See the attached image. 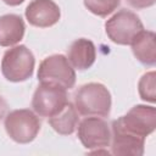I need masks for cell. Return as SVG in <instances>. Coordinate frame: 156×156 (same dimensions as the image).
Instances as JSON below:
<instances>
[{
  "mask_svg": "<svg viewBox=\"0 0 156 156\" xmlns=\"http://www.w3.org/2000/svg\"><path fill=\"white\" fill-rule=\"evenodd\" d=\"M68 102L66 89L50 83H40L35 89L32 107L40 117H51L56 115Z\"/></svg>",
  "mask_w": 156,
  "mask_h": 156,
  "instance_id": "8992f818",
  "label": "cell"
},
{
  "mask_svg": "<svg viewBox=\"0 0 156 156\" xmlns=\"http://www.w3.org/2000/svg\"><path fill=\"white\" fill-rule=\"evenodd\" d=\"M156 0H127V2L134 9H145L155 4Z\"/></svg>",
  "mask_w": 156,
  "mask_h": 156,
  "instance_id": "e0dca14e",
  "label": "cell"
},
{
  "mask_svg": "<svg viewBox=\"0 0 156 156\" xmlns=\"http://www.w3.org/2000/svg\"><path fill=\"white\" fill-rule=\"evenodd\" d=\"M155 77L156 73L154 71L145 73L138 84V90L139 95L143 100L149 101V102H155L156 100V84H155Z\"/></svg>",
  "mask_w": 156,
  "mask_h": 156,
  "instance_id": "2e32d148",
  "label": "cell"
},
{
  "mask_svg": "<svg viewBox=\"0 0 156 156\" xmlns=\"http://www.w3.org/2000/svg\"><path fill=\"white\" fill-rule=\"evenodd\" d=\"M39 117L28 108L13 110L5 117L7 135L18 144H28L35 139L40 130Z\"/></svg>",
  "mask_w": 156,
  "mask_h": 156,
  "instance_id": "3957f363",
  "label": "cell"
},
{
  "mask_svg": "<svg viewBox=\"0 0 156 156\" xmlns=\"http://www.w3.org/2000/svg\"><path fill=\"white\" fill-rule=\"evenodd\" d=\"M6 5H10V6H17L20 4H22L24 0H2Z\"/></svg>",
  "mask_w": 156,
  "mask_h": 156,
  "instance_id": "d6986e66",
  "label": "cell"
},
{
  "mask_svg": "<svg viewBox=\"0 0 156 156\" xmlns=\"http://www.w3.org/2000/svg\"><path fill=\"white\" fill-rule=\"evenodd\" d=\"M6 111H7V102H6L5 99L0 95V119L5 117Z\"/></svg>",
  "mask_w": 156,
  "mask_h": 156,
  "instance_id": "ac0fdd59",
  "label": "cell"
},
{
  "mask_svg": "<svg viewBox=\"0 0 156 156\" xmlns=\"http://www.w3.org/2000/svg\"><path fill=\"white\" fill-rule=\"evenodd\" d=\"M78 138L88 150L107 147L111 141V132L107 122L96 116H88L78 126Z\"/></svg>",
  "mask_w": 156,
  "mask_h": 156,
  "instance_id": "ba28073f",
  "label": "cell"
},
{
  "mask_svg": "<svg viewBox=\"0 0 156 156\" xmlns=\"http://www.w3.org/2000/svg\"><path fill=\"white\" fill-rule=\"evenodd\" d=\"M112 123L126 132L146 138L156 128V108L154 106L135 105L127 115L115 119Z\"/></svg>",
  "mask_w": 156,
  "mask_h": 156,
  "instance_id": "52a82bcc",
  "label": "cell"
},
{
  "mask_svg": "<svg viewBox=\"0 0 156 156\" xmlns=\"http://www.w3.org/2000/svg\"><path fill=\"white\" fill-rule=\"evenodd\" d=\"M26 30L24 22L21 16L7 13L0 16V45L12 46L23 39Z\"/></svg>",
  "mask_w": 156,
  "mask_h": 156,
  "instance_id": "7c38bea8",
  "label": "cell"
},
{
  "mask_svg": "<svg viewBox=\"0 0 156 156\" xmlns=\"http://www.w3.org/2000/svg\"><path fill=\"white\" fill-rule=\"evenodd\" d=\"M34 55L26 45H17L9 50L1 60V73L10 82H24L34 71Z\"/></svg>",
  "mask_w": 156,
  "mask_h": 156,
  "instance_id": "7a4b0ae2",
  "label": "cell"
},
{
  "mask_svg": "<svg viewBox=\"0 0 156 156\" xmlns=\"http://www.w3.org/2000/svg\"><path fill=\"white\" fill-rule=\"evenodd\" d=\"M38 80L71 89L76 83V72L68 58L61 54L45 57L38 68Z\"/></svg>",
  "mask_w": 156,
  "mask_h": 156,
  "instance_id": "277c9868",
  "label": "cell"
},
{
  "mask_svg": "<svg viewBox=\"0 0 156 156\" xmlns=\"http://www.w3.org/2000/svg\"><path fill=\"white\" fill-rule=\"evenodd\" d=\"M96 58V49L93 41L80 38L74 40L68 49V61L72 67L84 71L93 66Z\"/></svg>",
  "mask_w": 156,
  "mask_h": 156,
  "instance_id": "8fae6325",
  "label": "cell"
},
{
  "mask_svg": "<svg viewBox=\"0 0 156 156\" xmlns=\"http://www.w3.org/2000/svg\"><path fill=\"white\" fill-rule=\"evenodd\" d=\"M74 107L82 116L107 117L111 111V94L101 83L84 84L74 94Z\"/></svg>",
  "mask_w": 156,
  "mask_h": 156,
  "instance_id": "6da1fadb",
  "label": "cell"
},
{
  "mask_svg": "<svg viewBox=\"0 0 156 156\" xmlns=\"http://www.w3.org/2000/svg\"><path fill=\"white\" fill-rule=\"evenodd\" d=\"M155 33L151 30H141L132 41V51L136 60L145 66H155L156 63V43Z\"/></svg>",
  "mask_w": 156,
  "mask_h": 156,
  "instance_id": "4fadbf2b",
  "label": "cell"
},
{
  "mask_svg": "<svg viewBox=\"0 0 156 156\" xmlns=\"http://www.w3.org/2000/svg\"><path fill=\"white\" fill-rule=\"evenodd\" d=\"M60 17V7L52 0H33L26 9L27 21L39 28H48L56 24Z\"/></svg>",
  "mask_w": 156,
  "mask_h": 156,
  "instance_id": "9c48e42d",
  "label": "cell"
},
{
  "mask_svg": "<svg viewBox=\"0 0 156 156\" xmlns=\"http://www.w3.org/2000/svg\"><path fill=\"white\" fill-rule=\"evenodd\" d=\"M121 4V0H84V6L94 15L106 17Z\"/></svg>",
  "mask_w": 156,
  "mask_h": 156,
  "instance_id": "9a60e30c",
  "label": "cell"
},
{
  "mask_svg": "<svg viewBox=\"0 0 156 156\" xmlns=\"http://www.w3.org/2000/svg\"><path fill=\"white\" fill-rule=\"evenodd\" d=\"M105 30L113 43L119 45H130L133 39L144 30V26L136 13L123 9L106 21Z\"/></svg>",
  "mask_w": 156,
  "mask_h": 156,
  "instance_id": "5b68a950",
  "label": "cell"
},
{
  "mask_svg": "<svg viewBox=\"0 0 156 156\" xmlns=\"http://www.w3.org/2000/svg\"><path fill=\"white\" fill-rule=\"evenodd\" d=\"M49 123L61 135H69L72 134L78 124V113L72 102H67L61 111L56 115L49 117Z\"/></svg>",
  "mask_w": 156,
  "mask_h": 156,
  "instance_id": "5bb4252c",
  "label": "cell"
},
{
  "mask_svg": "<svg viewBox=\"0 0 156 156\" xmlns=\"http://www.w3.org/2000/svg\"><path fill=\"white\" fill-rule=\"evenodd\" d=\"M111 138H112L111 152L113 155L141 156L144 154L145 138L126 132L118 126H116L115 123H112Z\"/></svg>",
  "mask_w": 156,
  "mask_h": 156,
  "instance_id": "30bf717a",
  "label": "cell"
}]
</instances>
